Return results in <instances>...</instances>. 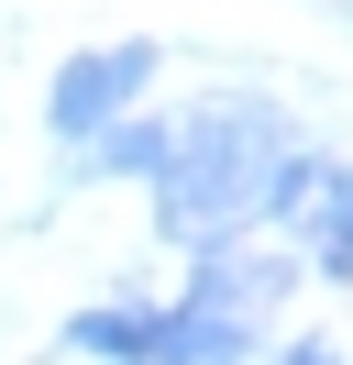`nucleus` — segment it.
Wrapping results in <instances>:
<instances>
[{
    "label": "nucleus",
    "instance_id": "f03ea898",
    "mask_svg": "<svg viewBox=\"0 0 353 365\" xmlns=\"http://www.w3.org/2000/svg\"><path fill=\"white\" fill-rule=\"evenodd\" d=\"M144 78H154V45H100V56H78V67L44 89V122H56L66 144H78V133H110V111H122Z\"/></svg>",
    "mask_w": 353,
    "mask_h": 365
},
{
    "label": "nucleus",
    "instance_id": "7ed1b4c3",
    "mask_svg": "<svg viewBox=\"0 0 353 365\" xmlns=\"http://www.w3.org/2000/svg\"><path fill=\"white\" fill-rule=\"evenodd\" d=\"M166 166H176V122H110L100 155H88V178H154L166 188Z\"/></svg>",
    "mask_w": 353,
    "mask_h": 365
},
{
    "label": "nucleus",
    "instance_id": "20e7f679",
    "mask_svg": "<svg viewBox=\"0 0 353 365\" xmlns=\"http://www.w3.org/2000/svg\"><path fill=\"white\" fill-rule=\"evenodd\" d=\"M66 343L110 365H166V321H144V310H88V321H66Z\"/></svg>",
    "mask_w": 353,
    "mask_h": 365
},
{
    "label": "nucleus",
    "instance_id": "f257e3e1",
    "mask_svg": "<svg viewBox=\"0 0 353 365\" xmlns=\"http://www.w3.org/2000/svg\"><path fill=\"white\" fill-rule=\"evenodd\" d=\"M298 155L287 122L265 100H210L176 122V166H166V232H188L199 255H221V232L265 210V178Z\"/></svg>",
    "mask_w": 353,
    "mask_h": 365
},
{
    "label": "nucleus",
    "instance_id": "423d86ee",
    "mask_svg": "<svg viewBox=\"0 0 353 365\" xmlns=\"http://www.w3.org/2000/svg\"><path fill=\"white\" fill-rule=\"evenodd\" d=\"M287 365H331V343H298V354H287Z\"/></svg>",
    "mask_w": 353,
    "mask_h": 365
},
{
    "label": "nucleus",
    "instance_id": "39448f33",
    "mask_svg": "<svg viewBox=\"0 0 353 365\" xmlns=\"http://www.w3.org/2000/svg\"><path fill=\"white\" fill-rule=\"evenodd\" d=\"M309 255H320V277H353V166H342V178H320V210H309Z\"/></svg>",
    "mask_w": 353,
    "mask_h": 365
}]
</instances>
